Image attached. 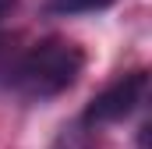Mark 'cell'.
<instances>
[{"instance_id":"6da1fadb","label":"cell","mask_w":152,"mask_h":149,"mask_svg":"<svg viewBox=\"0 0 152 149\" xmlns=\"http://www.w3.org/2000/svg\"><path fill=\"white\" fill-rule=\"evenodd\" d=\"M81 68H85V50L78 43L46 36L32 46H21L7 92H14L18 100H28V103H42V100L67 92L78 82Z\"/></svg>"},{"instance_id":"7a4b0ae2","label":"cell","mask_w":152,"mask_h":149,"mask_svg":"<svg viewBox=\"0 0 152 149\" xmlns=\"http://www.w3.org/2000/svg\"><path fill=\"white\" fill-rule=\"evenodd\" d=\"M145 89H149V71H131L124 74V78H117L113 85H106L88 107L81 114V124L85 128H103V124H117V121H124V117H131V114L142 107V100H145Z\"/></svg>"},{"instance_id":"3957f363","label":"cell","mask_w":152,"mask_h":149,"mask_svg":"<svg viewBox=\"0 0 152 149\" xmlns=\"http://www.w3.org/2000/svg\"><path fill=\"white\" fill-rule=\"evenodd\" d=\"M113 0H42V11L53 18H75V14H96L106 11Z\"/></svg>"},{"instance_id":"277c9868","label":"cell","mask_w":152,"mask_h":149,"mask_svg":"<svg viewBox=\"0 0 152 149\" xmlns=\"http://www.w3.org/2000/svg\"><path fill=\"white\" fill-rule=\"evenodd\" d=\"M53 149H99V146H96L92 128H85L81 121H71V124H64L60 135L53 139Z\"/></svg>"},{"instance_id":"5b68a950","label":"cell","mask_w":152,"mask_h":149,"mask_svg":"<svg viewBox=\"0 0 152 149\" xmlns=\"http://www.w3.org/2000/svg\"><path fill=\"white\" fill-rule=\"evenodd\" d=\"M18 53H21L18 36H0V92L11 89V74H14V64H18Z\"/></svg>"},{"instance_id":"8992f818","label":"cell","mask_w":152,"mask_h":149,"mask_svg":"<svg viewBox=\"0 0 152 149\" xmlns=\"http://www.w3.org/2000/svg\"><path fill=\"white\" fill-rule=\"evenodd\" d=\"M14 7H18V0H0V21H4V18H11V14H14Z\"/></svg>"}]
</instances>
